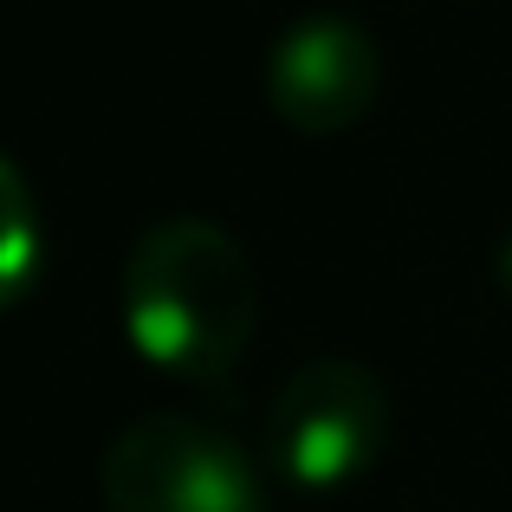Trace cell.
I'll return each mask as SVG.
<instances>
[{
	"label": "cell",
	"mask_w": 512,
	"mask_h": 512,
	"mask_svg": "<svg viewBox=\"0 0 512 512\" xmlns=\"http://www.w3.org/2000/svg\"><path fill=\"white\" fill-rule=\"evenodd\" d=\"M124 338L150 370L214 383L260 325V279L227 227L175 214L137 234L124 260Z\"/></svg>",
	"instance_id": "obj_1"
},
{
	"label": "cell",
	"mask_w": 512,
	"mask_h": 512,
	"mask_svg": "<svg viewBox=\"0 0 512 512\" xmlns=\"http://www.w3.org/2000/svg\"><path fill=\"white\" fill-rule=\"evenodd\" d=\"M104 512H266L253 454L195 415H137L98 467Z\"/></svg>",
	"instance_id": "obj_2"
},
{
	"label": "cell",
	"mask_w": 512,
	"mask_h": 512,
	"mask_svg": "<svg viewBox=\"0 0 512 512\" xmlns=\"http://www.w3.org/2000/svg\"><path fill=\"white\" fill-rule=\"evenodd\" d=\"M389 435V389L350 357H318L286 376L266 415V461L305 493H338L363 480Z\"/></svg>",
	"instance_id": "obj_3"
},
{
	"label": "cell",
	"mask_w": 512,
	"mask_h": 512,
	"mask_svg": "<svg viewBox=\"0 0 512 512\" xmlns=\"http://www.w3.org/2000/svg\"><path fill=\"white\" fill-rule=\"evenodd\" d=\"M383 52L344 13H305L266 52V104L299 137H344L376 111Z\"/></svg>",
	"instance_id": "obj_4"
},
{
	"label": "cell",
	"mask_w": 512,
	"mask_h": 512,
	"mask_svg": "<svg viewBox=\"0 0 512 512\" xmlns=\"http://www.w3.org/2000/svg\"><path fill=\"white\" fill-rule=\"evenodd\" d=\"M39 266H46L39 201H33V188H26L20 163L0 156V312H13V305L39 286Z\"/></svg>",
	"instance_id": "obj_5"
},
{
	"label": "cell",
	"mask_w": 512,
	"mask_h": 512,
	"mask_svg": "<svg viewBox=\"0 0 512 512\" xmlns=\"http://www.w3.org/2000/svg\"><path fill=\"white\" fill-rule=\"evenodd\" d=\"M493 279H500V292H506V305H512V234H506L500 260H493Z\"/></svg>",
	"instance_id": "obj_6"
}]
</instances>
